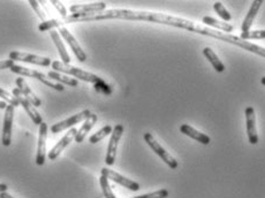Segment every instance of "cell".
<instances>
[{
	"label": "cell",
	"instance_id": "obj_1",
	"mask_svg": "<svg viewBox=\"0 0 265 198\" xmlns=\"http://www.w3.org/2000/svg\"><path fill=\"white\" fill-rule=\"evenodd\" d=\"M130 12H131L129 14L130 21H148V22L159 23V25H166V26H171L176 28H181V29H186L191 32H196V34L212 37V38H217L222 42H226V43L236 45L241 49L252 52V53H255V54L262 55L265 58V48L259 46L257 44H254L249 41L241 39L240 36L226 34V32L211 29V28L198 25L196 22L189 21L187 18L167 15V14H164V13H154V12H144V11H130Z\"/></svg>",
	"mask_w": 265,
	"mask_h": 198
},
{
	"label": "cell",
	"instance_id": "obj_2",
	"mask_svg": "<svg viewBox=\"0 0 265 198\" xmlns=\"http://www.w3.org/2000/svg\"><path fill=\"white\" fill-rule=\"evenodd\" d=\"M52 68L59 73H63L66 75H72V76L82 80V81L94 83L97 87L99 84V86H102L103 88L108 89L107 84H105V82H104L101 77H98L97 75L86 72V70H82L78 67H74V66L66 65L64 63H61V61H53V63H52ZM108 90H110V89H108Z\"/></svg>",
	"mask_w": 265,
	"mask_h": 198
},
{
	"label": "cell",
	"instance_id": "obj_3",
	"mask_svg": "<svg viewBox=\"0 0 265 198\" xmlns=\"http://www.w3.org/2000/svg\"><path fill=\"white\" fill-rule=\"evenodd\" d=\"M11 70L13 73H15L17 75H22V76L34 77L36 80H39V81H41L42 83L45 84V86L54 89V90H56V91H64L65 90V87L63 86V84L53 83L49 77H46L45 74L39 72V70L26 68V67H23V66H18V65H15V64L12 66Z\"/></svg>",
	"mask_w": 265,
	"mask_h": 198
},
{
	"label": "cell",
	"instance_id": "obj_4",
	"mask_svg": "<svg viewBox=\"0 0 265 198\" xmlns=\"http://www.w3.org/2000/svg\"><path fill=\"white\" fill-rule=\"evenodd\" d=\"M144 141L146 142V144H148L149 147L153 149L154 152L157 154V155H159L160 158H162L163 162L166 164L169 168H172V169H177L178 168L179 164H178V162L176 160V158H174L171 153H168L167 151L165 150L162 147V145H160L157 142V141H156V138L154 137L153 134L145 133L144 134Z\"/></svg>",
	"mask_w": 265,
	"mask_h": 198
},
{
	"label": "cell",
	"instance_id": "obj_5",
	"mask_svg": "<svg viewBox=\"0 0 265 198\" xmlns=\"http://www.w3.org/2000/svg\"><path fill=\"white\" fill-rule=\"evenodd\" d=\"M124 134V126L122 125H117L111 134V140L108 142L107 147V152L105 157V163L107 166H112L116 162L117 157V151H118V145L121 140V136Z\"/></svg>",
	"mask_w": 265,
	"mask_h": 198
},
{
	"label": "cell",
	"instance_id": "obj_6",
	"mask_svg": "<svg viewBox=\"0 0 265 198\" xmlns=\"http://www.w3.org/2000/svg\"><path fill=\"white\" fill-rule=\"evenodd\" d=\"M9 59L13 61H23V63L43 66V67H49V66L52 65L51 59L46 58V56L25 53V52H17V51L11 52V53H9Z\"/></svg>",
	"mask_w": 265,
	"mask_h": 198
},
{
	"label": "cell",
	"instance_id": "obj_7",
	"mask_svg": "<svg viewBox=\"0 0 265 198\" xmlns=\"http://www.w3.org/2000/svg\"><path fill=\"white\" fill-rule=\"evenodd\" d=\"M12 93H13V96H15V98L17 99L18 103H20V105L23 108H25V111L27 112V114L30 116V119L32 120V122H34L35 125L41 126L42 124H43V120H42L41 114L36 111L35 106L32 105V104L29 101H28L25 95H23L20 89H18V88L13 89V92Z\"/></svg>",
	"mask_w": 265,
	"mask_h": 198
},
{
	"label": "cell",
	"instance_id": "obj_8",
	"mask_svg": "<svg viewBox=\"0 0 265 198\" xmlns=\"http://www.w3.org/2000/svg\"><path fill=\"white\" fill-rule=\"evenodd\" d=\"M90 115H91V112H90L89 110H84L82 112L78 113V114L70 116L67 120L60 121V122H58V124H54L53 126H51V131L53 134L61 133L63 130L68 129V128H70V127H73L75 125L80 124V122L88 119Z\"/></svg>",
	"mask_w": 265,
	"mask_h": 198
},
{
	"label": "cell",
	"instance_id": "obj_9",
	"mask_svg": "<svg viewBox=\"0 0 265 198\" xmlns=\"http://www.w3.org/2000/svg\"><path fill=\"white\" fill-rule=\"evenodd\" d=\"M102 175L107 177L108 180H112V181H115L116 183H119V185H121L122 187H125V188H127V189H129L131 191L140 190L139 183L130 180V179H127L125 176H122L121 174L112 171V169L102 168Z\"/></svg>",
	"mask_w": 265,
	"mask_h": 198
},
{
	"label": "cell",
	"instance_id": "obj_10",
	"mask_svg": "<svg viewBox=\"0 0 265 198\" xmlns=\"http://www.w3.org/2000/svg\"><path fill=\"white\" fill-rule=\"evenodd\" d=\"M245 124H247V135L250 144L258 143V133L256 128V114H255L254 107L248 106L245 108Z\"/></svg>",
	"mask_w": 265,
	"mask_h": 198
},
{
	"label": "cell",
	"instance_id": "obj_11",
	"mask_svg": "<svg viewBox=\"0 0 265 198\" xmlns=\"http://www.w3.org/2000/svg\"><path fill=\"white\" fill-rule=\"evenodd\" d=\"M14 120V106L8 105L5 110L4 127H3V137L2 142L4 147H9L12 143V127Z\"/></svg>",
	"mask_w": 265,
	"mask_h": 198
},
{
	"label": "cell",
	"instance_id": "obj_12",
	"mask_svg": "<svg viewBox=\"0 0 265 198\" xmlns=\"http://www.w3.org/2000/svg\"><path fill=\"white\" fill-rule=\"evenodd\" d=\"M58 31L61 34V36L64 37V39L67 42L68 45L70 46V49L73 50L74 54L77 58L79 59L80 63H84V61L87 60V54L84 53V51L82 50L81 46H80L79 42L74 38V36L70 34V32L66 29V28L63 26V27H59L58 28Z\"/></svg>",
	"mask_w": 265,
	"mask_h": 198
},
{
	"label": "cell",
	"instance_id": "obj_13",
	"mask_svg": "<svg viewBox=\"0 0 265 198\" xmlns=\"http://www.w3.org/2000/svg\"><path fill=\"white\" fill-rule=\"evenodd\" d=\"M77 134H78V130L75 128L69 129L68 133H66L64 137L61 138L53 148H52L49 154H47V158H49L50 160H55L56 158H58L59 154L65 150V148H67L70 144V142H72L73 140H75V136H77Z\"/></svg>",
	"mask_w": 265,
	"mask_h": 198
},
{
	"label": "cell",
	"instance_id": "obj_14",
	"mask_svg": "<svg viewBox=\"0 0 265 198\" xmlns=\"http://www.w3.org/2000/svg\"><path fill=\"white\" fill-rule=\"evenodd\" d=\"M46 138H47V125L43 122L40 126V136L39 143H37V154H36V164L39 166L45 164L46 158Z\"/></svg>",
	"mask_w": 265,
	"mask_h": 198
},
{
	"label": "cell",
	"instance_id": "obj_15",
	"mask_svg": "<svg viewBox=\"0 0 265 198\" xmlns=\"http://www.w3.org/2000/svg\"><path fill=\"white\" fill-rule=\"evenodd\" d=\"M106 8V3L99 2L92 4H84V5H73L70 6L69 11L73 14H88V13H96L103 12Z\"/></svg>",
	"mask_w": 265,
	"mask_h": 198
},
{
	"label": "cell",
	"instance_id": "obj_16",
	"mask_svg": "<svg viewBox=\"0 0 265 198\" xmlns=\"http://www.w3.org/2000/svg\"><path fill=\"white\" fill-rule=\"evenodd\" d=\"M262 4H263V0H255V2H253L252 6L249 8V12L247 13V16H245V18L242 22V26H241V30H242L241 34H247V32L250 31V28L253 26V22L255 20V17H256Z\"/></svg>",
	"mask_w": 265,
	"mask_h": 198
},
{
	"label": "cell",
	"instance_id": "obj_17",
	"mask_svg": "<svg viewBox=\"0 0 265 198\" xmlns=\"http://www.w3.org/2000/svg\"><path fill=\"white\" fill-rule=\"evenodd\" d=\"M16 86H17L18 89H20L23 95L26 96L28 101H29L35 107H40L42 105V101L35 95L34 91H32L30 89V87L28 86V83L25 81V78L17 77L16 78Z\"/></svg>",
	"mask_w": 265,
	"mask_h": 198
},
{
	"label": "cell",
	"instance_id": "obj_18",
	"mask_svg": "<svg viewBox=\"0 0 265 198\" xmlns=\"http://www.w3.org/2000/svg\"><path fill=\"white\" fill-rule=\"evenodd\" d=\"M180 131H181L183 135H187L188 137L197 141V142L201 143V144L207 145L211 142L209 136L201 133V131L196 130L195 128H193V127L189 126V125H182L181 127H180Z\"/></svg>",
	"mask_w": 265,
	"mask_h": 198
},
{
	"label": "cell",
	"instance_id": "obj_19",
	"mask_svg": "<svg viewBox=\"0 0 265 198\" xmlns=\"http://www.w3.org/2000/svg\"><path fill=\"white\" fill-rule=\"evenodd\" d=\"M96 122H97V115L93 114V113H91V115H90L88 119L84 120L82 127L78 130V134H77V136H75V142L82 143L84 138H86V136L88 135L89 131L92 129V127L94 126Z\"/></svg>",
	"mask_w": 265,
	"mask_h": 198
},
{
	"label": "cell",
	"instance_id": "obj_20",
	"mask_svg": "<svg viewBox=\"0 0 265 198\" xmlns=\"http://www.w3.org/2000/svg\"><path fill=\"white\" fill-rule=\"evenodd\" d=\"M51 38H52V41L54 42L56 49H58L59 55H60L61 60H63V63L66 64V65H69V63H70V56H69V54H68L67 50H66V48H65L63 41H61V37H60V35H59V32L55 31V30H52V31H51Z\"/></svg>",
	"mask_w": 265,
	"mask_h": 198
},
{
	"label": "cell",
	"instance_id": "obj_21",
	"mask_svg": "<svg viewBox=\"0 0 265 198\" xmlns=\"http://www.w3.org/2000/svg\"><path fill=\"white\" fill-rule=\"evenodd\" d=\"M202 22L204 23V25H206V26H210V27L216 28V29H218L219 31L226 32V34H231V32L234 30V28L232 27L230 23L221 22L219 20H217V18L211 17V16H204V17L202 18Z\"/></svg>",
	"mask_w": 265,
	"mask_h": 198
},
{
	"label": "cell",
	"instance_id": "obj_22",
	"mask_svg": "<svg viewBox=\"0 0 265 198\" xmlns=\"http://www.w3.org/2000/svg\"><path fill=\"white\" fill-rule=\"evenodd\" d=\"M203 55L205 56L207 59V61L212 65V67H214L217 72L218 73H222L225 70V66L224 64L221 63V60L218 58V55L215 53V51L212 50L211 48H205L203 49Z\"/></svg>",
	"mask_w": 265,
	"mask_h": 198
},
{
	"label": "cell",
	"instance_id": "obj_23",
	"mask_svg": "<svg viewBox=\"0 0 265 198\" xmlns=\"http://www.w3.org/2000/svg\"><path fill=\"white\" fill-rule=\"evenodd\" d=\"M47 76H49V78H51V80H54V81L59 82L60 84L64 83V84H67V86H70V87H78V84H79L78 80L69 77L68 75L63 74V73L53 72V70H51V72H49V74H47Z\"/></svg>",
	"mask_w": 265,
	"mask_h": 198
},
{
	"label": "cell",
	"instance_id": "obj_24",
	"mask_svg": "<svg viewBox=\"0 0 265 198\" xmlns=\"http://www.w3.org/2000/svg\"><path fill=\"white\" fill-rule=\"evenodd\" d=\"M112 131H113V128L111 126H105V127H103V128L101 129V130H98L96 134H93L91 137L89 138V142L91 143V144H96V143H98V142H101L102 140H104L106 137L107 135H110V134H112Z\"/></svg>",
	"mask_w": 265,
	"mask_h": 198
},
{
	"label": "cell",
	"instance_id": "obj_25",
	"mask_svg": "<svg viewBox=\"0 0 265 198\" xmlns=\"http://www.w3.org/2000/svg\"><path fill=\"white\" fill-rule=\"evenodd\" d=\"M99 185H101L104 197H105V198H117L115 196V194H113L110 183H108V179L107 177H105L104 175H102L101 177H99Z\"/></svg>",
	"mask_w": 265,
	"mask_h": 198
},
{
	"label": "cell",
	"instance_id": "obj_26",
	"mask_svg": "<svg viewBox=\"0 0 265 198\" xmlns=\"http://www.w3.org/2000/svg\"><path fill=\"white\" fill-rule=\"evenodd\" d=\"M214 9L216 11V13L224 20L225 22H230L232 20L231 13H229V11L225 8L224 5H222L220 2H217L214 5Z\"/></svg>",
	"mask_w": 265,
	"mask_h": 198
},
{
	"label": "cell",
	"instance_id": "obj_27",
	"mask_svg": "<svg viewBox=\"0 0 265 198\" xmlns=\"http://www.w3.org/2000/svg\"><path fill=\"white\" fill-rule=\"evenodd\" d=\"M64 26V21L61 20H49L45 22H42L41 25L39 26L40 31H47V30H52L53 28H59Z\"/></svg>",
	"mask_w": 265,
	"mask_h": 198
},
{
	"label": "cell",
	"instance_id": "obj_28",
	"mask_svg": "<svg viewBox=\"0 0 265 198\" xmlns=\"http://www.w3.org/2000/svg\"><path fill=\"white\" fill-rule=\"evenodd\" d=\"M240 38L243 41L249 39H265V30H250L247 34H241Z\"/></svg>",
	"mask_w": 265,
	"mask_h": 198
},
{
	"label": "cell",
	"instance_id": "obj_29",
	"mask_svg": "<svg viewBox=\"0 0 265 198\" xmlns=\"http://www.w3.org/2000/svg\"><path fill=\"white\" fill-rule=\"evenodd\" d=\"M0 97H2L5 102L8 103V105H12L14 107H17L18 105H20V103H18L15 96L11 95V93L7 92L6 90H4V89H2V88H0Z\"/></svg>",
	"mask_w": 265,
	"mask_h": 198
},
{
	"label": "cell",
	"instance_id": "obj_30",
	"mask_svg": "<svg viewBox=\"0 0 265 198\" xmlns=\"http://www.w3.org/2000/svg\"><path fill=\"white\" fill-rule=\"evenodd\" d=\"M166 197H168V191L166 189H160L155 192H151V194H145V195H141L132 198H166Z\"/></svg>",
	"mask_w": 265,
	"mask_h": 198
},
{
	"label": "cell",
	"instance_id": "obj_31",
	"mask_svg": "<svg viewBox=\"0 0 265 198\" xmlns=\"http://www.w3.org/2000/svg\"><path fill=\"white\" fill-rule=\"evenodd\" d=\"M29 4H30V6L35 9V12L37 13V15H39V17L41 18V20L43 21V22H45L46 21V15H45V13L43 12V9L41 8L40 3L39 2H35V0H30Z\"/></svg>",
	"mask_w": 265,
	"mask_h": 198
},
{
	"label": "cell",
	"instance_id": "obj_32",
	"mask_svg": "<svg viewBox=\"0 0 265 198\" xmlns=\"http://www.w3.org/2000/svg\"><path fill=\"white\" fill-rule=\"evenodd\" d=\"M51 4L53 5V6L56 8V11L59 12V14L61 16H63L64 18L67 17V11H66V8L63 4H61L60 2H56V0H52Z\"/></svg>",
	"mask_w": 265,
	"mask_h": 198
},
{
	"label": "cell",
	"instance_id": "obj_33",
	"mask_svg": "<svg viewBox=\"0 0 265 198\" xmlns=\"http://www.w3.org/2000/svg\"><path fill=\"white\" fill-rule=\"evenodd\" d=\"M13 65H14V61H13V60H11V59L0 61V70H3V69H7V68L11 69Z\"/></svg>",
	"mask_w": 265,
	"mask_h": 198
},
{
	"label": "cell",
	"instance_id": "obj_34",
	"mask_svg": "<svg viewBox=\"0 0 265 198\" xmlns=\"http://www.w3.org/2000/svg\"><path fill=\"white\" fill-rule=\"evenodd\" d=\"M7 106H8V104L6 102L0 101V110H6Z\"/></svg>",
	"mask_w": 265,
	"mask_h": 198
},
{
	"label": "cell",
	"instance_id": "obj_35",
	"mask_svg": "<svg viewBox=\"0 0 265 198\" xmlns=\"http://www.w3.org/2000/svg\"><path fill=\"white\" fill-rule=\"evenodd\" d=\"M0 198H14V197L7 194V191H5V192H0Z\"/></svg>",
	"mask_w": 265,
	"mask_h": 198
},
{
	"label": "cell",
	"instance_id": "obj_36",
	"mask_svg": "<svg viewBox=\"0 0 265 198\" xmlns=\"http://www.w3.org/2000/svg\"><path fill=\"white\" fill-rule=\"evenodd\" d=\"M261 82H262V84H263V86H265V76H264V77H262V80H261Z\"/></svg>",
	"mask_w": 265,
	"mask_h": 198
}]
</instances>
